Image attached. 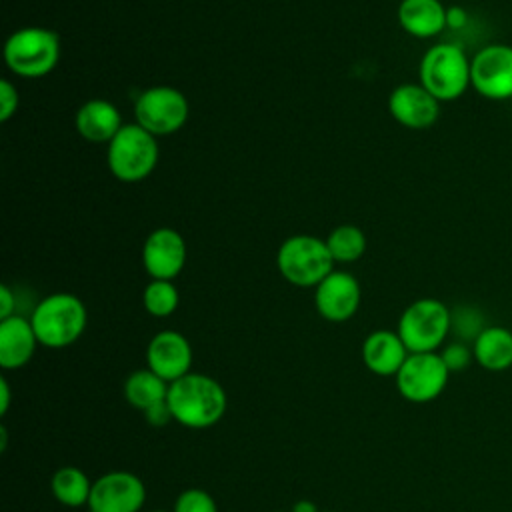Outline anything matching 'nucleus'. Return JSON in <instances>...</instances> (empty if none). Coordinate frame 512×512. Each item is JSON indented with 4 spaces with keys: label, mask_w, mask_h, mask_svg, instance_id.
Wrapping results in <instances>:
<instances>
[{
    "label": "nucleus",
    "mask_w": 512,
    "mask_h": 512,
    "mask_svg": "<svg viewBox=\"0 0 512 512\" xmlns=\"http://www.w3.org/2000/svg\"><path fill=\"white\" fill-rule=\"evenodd\" d=\"M168 406L178 424L202 430L222 420L226 414L228 396L218 380L206 374L188 372L186 376L170 382Z\"/></svg>",
    "instance_id": "nucleus-1"
},
{
    "label": "nucleus",
    "mask_w": 512,
    "mask_h": 512,
    "mask_svg": "<svg viewBox=\"0 0 512 512\" xmlns=\"http://www.w3.org/2000/svg\"><path fill=\"white\" fill-rule=\"evenodd\" d=\"M30 322L42 346L64 348L84 334L88 312L78 296L54 292L36 304Z\"/></svg>",
    "instance_id": "nucleus-2"
},
{
    "label": "nucleus",
    "mask_w": 512,
    "mask_h": 512,
    "mask_svg": "<svg viewBox=\"0 0 512 512\" xmlns=\"http://www.w3.org/2000/svg\"><path fill=\"white\" fill-rule=\"evenodd\" d=\"M420 84L440 102L460 98L470 82V58L452 42L430 46L420 60Z\"/></svg>",
    "instance_id": "nucleus-3"
},
{
    "label": "nucleus",
    "mask_w": 512,
    "mask_h": 512,
    "mask_svg": "<svg viewBox=\"0 0 512 512\" xmlns=\"http://www.w3.org/2000/svg\"><path fill=\"white\" fill-rule=\"evenodd\" d=\"M60 58V38L42 26H26L4 42V62L20 78H42Z\"/></svg>",
    "instance_id": "nucleus-4"
},
{
    "label": "nucleus",
    "mask_w": 512,
    "mask_h": 512,
    "mask_svg": "<svg viewBox=\"0 0 512 512\" xmlns=\"http://www.w3.org/2000/svg\"><path fill=\"white\" fill-rule=\"evenodd\" d=\"M276 264L282 278L300 288H316L334 270L326 240L312 234L286 238L278 248Z\"/></svg>",
    "instance_id": "nucleus-5"
},
{
    "label": "nucleus",
    "mask_w": 512,
    "mask_h": 512,
    "mask_svg": "<svg viewBox=\"0 0 512 512\" xmlns=\"http://www.w3.org/2000/svg\"><path fill=\"white\" fill-rule=\"evenodd\" d=\"M158 140L140 124H124L108 144V168L120 182H140L158 164Z\"/></svg>",
    "instance_id": "nucleus-6"
},
{
    "label": "nucleus",
    "mask_w": 512,
    "mask_h": 512,
    "mask_svg": "<svg viewBox=\"0 0 512 512\" xmlns=\"http://www.w3.org/2000/svg\"><path fill=\"white\" fill-rule=\"evenodd\" d=\"M452 328V312L436 298H418L400 314L396 332L408 352H436Z\"/></svg>",
    "instance_id": "nucleus-7"
},
{
    "label": "nucleus",
    "mask_w": 512,
    "mask_h": 512,
    "mask_svg": "<svg viewBox=\"0 0 512 512\" xmlns=\"http://www.w3.org/2000/svg\"><path fill=\"white\" fill-rule=\"evenodd\" d=\"M188 112L186 96L172 86H150L134 102L136 124L156 138L178 132L186 124Z\"/></svg>",
    "instance_id": "nucleus-8"
},
{
    "label": "nucleus",
    "mask_w": 512,
    "mask_h": 512,
    "mask_svg": "<svg viewBox=\"0 0 512 512\" xmlns=\"http://www.w3.org/2000/svg\"><path fill=\"white\" fill-rule=\"evenodd\" d=\"M450 378L440 352H412L396 374L398 392L414 404L436 400Z\"/></svg>",
    "instance_id": "nucleus-9"
},
{
    "label": "nucleus",
    "mask_w": 512,
    "mask_h": 512,
    "mask_svg": "<svg viewBox=\"0 0 512 512\" xmlns=\"http://www.w3.org/2000/svg\"><path fill=\"white\" fill-rule=\"evenodd\" d=\"M472 88L486 100L512 98V46L488 44L470 58Z\"/></svg>",
    "instance_id": "nucleus-10"
},
{
    "label": "nucleus",
    "mask_w": 512,
    "mask_h": 512,
    "mask_svg": "<svg viewBox=\"0 0 512 512\" xmlns=\"http://www.w3.org/2000/svg\"><path fill=\"white\" fill-rule=\"evenodd\" d=\"M146 502L144 482L126 470L102 474L94 484L88 500L90 512H140Z\"/></svg>",
    "instance_id": "nucleus-11"
},
{
    "label": "nucleus",
    "mask_w": 512,
    "mask_h": 512,
    "mask_svg": "<svg viewBox=\"0 0 512 512\" xmlns=\"http://www.w3.org/2000/svg\"><path fill=\"white\" fill-rule=\"evenodd\" d=\"M142 264L152 280H174L186 264V242L174 228L152 230L142 246Z\"/></svg>",
    "instance_id": "nucleus-12"
},
{
    "label": "nucleus",
    "mask_w": 512,
    "mask_h": 512,
    "mask_svg": "<svg viewBox=\"0 0 512 512\" xmlns=\"http://www.w3.org/2000/svg\"><path fill=\"white\" fill-rule=\"evenodd\" d=\"M360 284L344 270H332L314 290V306L328 322L350 320L360 306Z\"/></svg>",
    "instance_id": "nucleus-13"
},
{
    "label": "nucleus",
    "mask_w": 512,
    "mask_h": 512,
    "mask_svg": "<svg viewBox=\"0 0 512 512\" xmlns=\"http://www.w3.org/2000/svg\"><path fill=\"white\" fill-rule=\"evenodd\" d=\"M392 118L412 130L430 128L440 116V100H436L420 82L396 86L388 98Z\"/></svg>",
    "instance_id": "nucleus-14"
},
{
    "label": "nucleus",
    "mask_w": 512,
    "mask_h": 512,
    "mask_svg": "<svg viewBox=\"0 0 512 512\" xmlns=\"http://www.w3.org/2000/svg\"><path fill=\"white\" fill-rule=\"evenodd\" d=\"M146 362L152 372L170 384L190 372L192 346L184 334L176 330H160L148 342Z\"/></svg>",
    "instance_id": "nucleus-15"
},
{
    "label": "nucleus",
    "mask_w": 512,
    "mask_h": 512,
    "mask_svg": "<svg viewBox=\"0 0 512 512\" xmlns=\"http://www.w3.org/2000/svg\"><path fill=\"white\" fill-rule=\"evenodd\" d=\"M408 354L400 334L392 330H374L362 342V362L376 376H396Z\"/></svg>",
    "instance_id": "nucleus-16"
},
{
    "label": "nucleus",
    "mask_w": 512,
    "mask_h": 512,
    "mask_svg": "<svg viewBox=\"0 0 512 512\" xmlns=\"http://www.w3.org/2000/svg\"><path fill=\"white\" fill-rule=\"evenodd\" d=\"M32 322L24 316H10L0 320V366L4 370H18L26 366L38 346Z\"/></svg>",
    "instance_id": "nucleus-17"
},
{
    "label": "nucleus",
    "mask_w": 512,
    "mask_h": 512,
    "mask_svg": "<svg viewBox=\"0 0 512 512\" xmlns=\"http://www.w3.org/2000/svg\"><path fill=\"white\" fill-rule=\"evenodd\" d=\"M74 124L78 134L94 144H110L124 126L120 110L104 98L86 100L78 108Z\"/></svg>",
    "instance_id": "nucleus-18"
},
{
    "label": "nucleus",
    "mask_w": 512,
    "mask_h": 512,
    "mask_svg": "<svg viewBox=\"0 0 512 512\" xmlns=\"http://www.w3.org/2000/svg\"><path fill=\"white\" fill-rule=\"evenodd\" d=\"M446 10L440 0H402L398 6V22L402 30L414 38H434L448 28Z\"/></svg>",
    "instance_id": "nucleus-19"
},
{
    "label": "nucleus",
    "mask_w": 512,
    "mask_h": 512,
    "mask_svg": "<svg viewBox=\"0 0 512 512\" xmlns=\"http://www.w3.org/2000/svg\"><path fill=\"white\" fill-rule=\"evenodd\" d=\"M474 360L488 372H504L512 366V332L504 326H486L472 342Z\"/></svg>",
    "instance_id": "nucleus-20"
},
{
    "label": "nucleus",
    "mask_w": 512,
    "mask_h": 512,
    "mask_svg": "<svg viewBox=\"0 0 512 512\" xmlns=\"http://www.w3.org/2000/svg\"><path fill=\"white\" fill-rule=\"evenodd\" d=\"M168 386L170 384L150 368L134 370L124 382V398L134 408L146 412L168 398Z\"/></svg>",
    "instance_id": "nucleus-21"
},
{
    "label": "nucleus",
    "mask_w": 512,
    "mask_h": 512,
    "mask_svg": "<svg viewBox=\"0 0 512 512\" xmlns=\"http://www.w3.org/2000/svg\"><path fill=\"white\" fill-rule=\"evenodd\" d=\"M90 478L76 466H62L54 472L50 488L54 498L70 508H78L88 504L92 492Z\"/></svg>",
    "instance_id": "nucleus-22"
},
{
    "label": "nucleus",
    "mask_w": 512,
    "mask_h": 512,
    "mask_svg": "<svg viewBox=\"0 0 512 512\" xmlns=\"http://www.w3.org/2000/svg\"><path fill=\"white\" fill-rule=\"evenodd\" d=\"M326 246L334 262H356L366 252V236L358 226L342 224L328 234Z\"/></svg>",
    "instance_id": "nucleus-23"
},
{
    "label": "nucleus",
    "mask_w": 512,
    "mask_h": 512,
    "mask_svg": "<svg viewBox=\"0 0 512 512\" xmlns=\"http://www.w3.org/2000/svg\"><path fill=\"white\" fill-rule=\"evenodd\" d=\"M180 296L172 280H152L142 292V304L148 314L156 318H166L178 308Z\"/></svg>",
    "instance_id": "nucleus-24"
},
{
    "label": "nucleus",
    "mask_w": 512,
    "mask_h": 512,
    "mask_svg": "<svg viewBox=\"0 0 512 512\" xmlns=\"http://www.w3.org/2000/svg\"><path fill=\"white\" fill-rule=\"evenodd\" d=\"M172 512H218L214 498L202 488H188L180 492Z\"/></svg>",
    "instance_id": "nucleus-25"
},
{
    "label": "nucleus",
    "mask_w": 512,
    "mask_h": 512,
    "mask_svg": "<svg viewBox=\"0 0 512 512\" xmlns=\"http://www.w3.org/2000/svg\"><path fill=\"white\" fill-rule=\"evenodd\" d=\"M440 356H442L446 368L450 370V374L466 370L472 364V360H474L472 348L468 344H464V342H452V344L444 346Z\"/></svg>",
    "instance_id": "nucleus-26"
},
{
    "label": "nucleus",
    "mask_w": 512,
    "mask_h": 512,
    "mask_svg": "<svg viewBox=\"0 0 512 512\" xmlns=\"http://www.w3.org/2000/svg\"><path fill=\"white\" fill-rule=\"evenodd\" d=\"M18 90L10 80H0V120L8 122L18 110Z\"/></svg>",
    "instance_id": "nucleus-27"
},
{
    "label": "nucleus",
    "mask_w": 512,
    "mask_h": 512,
    "mask_svg": "<svg viewBox=\"0 0 512 512\" xmlns=\"http://www.w3.org/2000/svg\"><path fill=\"white\" fill-rule=\"evenodd\" d=\"M144 418H146V422L152 424V426H164V424H168L170 420H174V418H172V410H170V406H168V398H166L164 402H160V404L148 408V410L144 412Z\"/></svg>",
    "instance_id": "nucleus-28"
},
{
    "label": "nucleus",
    "mask_w": 512,
    "mask_h": 512,
    "mask_svg": "<svg viewBox=\"0 0 512 512\" xmlns=\"http://www.w3.org/2000/svg\"><path fill=\"white\" fill-rule=\"evenodd\" d=\"M14 306H16V300L12 290L6 284H2L0 286V320L14 316Z\"/></svg>",
    "instance_id": "nucleus-29"
},
{
    "label": "nucleus",
    "mask_w": 512,
    "mask_h": 512,
    "mask_svg": "<svg viewBox=\"0 0 512 512\" xmlns=\"http://www.w3.org/2000/svg\"><path fill=\"white\" fill-rule=\"evenodd\" d=\"M468 22V12L460 6H450L446 10V24L448 28H462Z\"/></svg>",
    "instance_id": "nucleus-30"
},
{
    "label": "nucleus",
    "mask_w": 512,
    "mask_h": 512,
    "mask_svg": "<svg viewBox=\"0 0 512 512\" xmlns=\"http://www.w3.org/2000/svg\"><path fill=\"white\" fill-rule=\"evenodd\" d=\"M10 408V386H8V380L2 376L0 378V414L4 416Z\"/></svg>",
    "instance_id": "nucleus-31"
},
{
    "label": "nucleus",
    "mask_w": 512,
    "mask_h": 512,
    "mask_svg": "<svg viewBox=\"0 0 512 512\" xmlns=\"http://www.w3.org/2000/svg\"><path fill=\"white\" fill-rule=\"evenodd\" d=\"M290 512H320L312 500H298Z\"/></svg>",
    "instance_id": "nucleus-32"
},
{
    "label": "nucleus",
    "mask_w": 512,
    "mask_h": 512,
    "mask_svg": "<svg viewBox=\"0 0 512 512\" xmlns=\"http://www.w3.org/2000/svg\"><path fill=\"white\" fill-rule=\"evenodd\" d=\"M152 512H168V510H152Z\"/></svg>",
    "instance_id": "nucleus-33"
},
{
    "label": "nucleus",
    "mask_w": 512,
    "mask_h": 512,
    "mask_svg": "<svg viewBox=\"0 0 512 512\" xmlns=\"http://www.w3.org/2000/svg\"><path fill=\"white\" fill-rule=\"evenodd\" d=\"M276 512H284V510H276Z\"/></svg>",
    "instance_id": "nucleus-34"
},
{
    "label": "nucleus",
    "mask_w": 512,
    "mask_h": 512,
    "mask_svg": "<svg viewBox=\"0 0 512 512\" xmlns=\"http://www.w3.org/2000/svg\"><path fill=\"white\" fill-rule=\"evenodd\" d=\"M326 512H330V510H326Z\"/></svg>",
    "instance_id": "nucleus-35"
}]
</instances>
